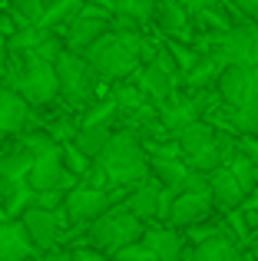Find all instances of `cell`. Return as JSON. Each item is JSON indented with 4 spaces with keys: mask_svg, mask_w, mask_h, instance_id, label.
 <instances>
[{
    "mask_svg": "<svg viewBox=\"0 0 258 261\" xmlns=\"http://www.w3.org/2000/svg\"><path fill=\"white\" fill-rule=\"evenodd\" d=\"M175 142H179V152H182V159H186V166L195 169V172H202V175H212L215 169L228 166V159L239 152L235 136L215 129L212 122H205V119L189 126L186 133H179Z\"/></svg>",
    "mask_w": 258,
    "mask_h": 261,
    "instance_id": "2",
    "label": "cell"
},
{
    "mask_svg": "<svg viewBox=\"0 0 258 261\" xmlns=\"http://www.w3.org/2000/svg\"><path fill=\"white\" fill-rule=\"evenodd\" d=\"M20 222H23L27 235H30V242L37 245V248H53L60 238V222H57V212H46V208H27L23 215H20Z\"/></svg>",
    "mask_w": 258,
    "mask_h": 261,
    "instance_id": "15",
    "label": "cell"
},
{
    "mask_svg": "<svg viewBox=\"0 0 258 261\" xmlns=\"http://www.w3.org/2000/svg\"><path fill=\"white\" fill-rule=\"evenodd\" d=\"M156 20L159 27L175 40V43H189L192 40V20H189V0H156Z\"/></svg>",
    "mask_w": 258,
    "mask_h": 261,
    "instance_id": "14",
    "label": "cell"
},
{
    "mask_svg": "<svg viewBox=\"0 0 258 261\" xmlns=\"http://www.w3.org/2000/svg\"><path fill=\"white\" fill-rule=\"evenodd\" d=\"M113 261H156V258L142 242H136V245H129V248H123L119 255H113Z\"/></svg>",
    "mask_w": 258,
    "mask_h": 261,
    "instance_id": "39",
    "label": "cell"
},
{
    "mask_svg": "<svg viewBox=\"0 0 258 261\" xmlns=\"http://www.w3.org/2000/svg\"><path fill=\"white\" fill-rule=\"evenodd\" d=\"M239 152H245L252 159V166L258 169V139H239Z\"/></svg>",
    "mask_w": 258,
    "mask_h": 261,
    "instance_id": "44",
    "label": "cell"
},
{
    "mask_svg": "<svg viewBox=\"0 0 258 261\" xmlns=\"http://www.w3.org/2000/svg\"><path fill=\"white\" fill-rule=\"evenodd\" d=\"M106 33H110V17H106L103 10H93V7L86 4L83 13H80V17L66 27V33H63L66 53L86 57V53H90V46H96Z\"/></svg>",
    "mask_w": 258,
    "mask_h": 261,
    "instance_id": "8",
    "label": "cell"
},
{
    "mask_svg": "<svg viewBox=\"0 0 258 261\" xmlns=\"http://www.w3.org/2000/svg\"><path fill=\"white\" fill-rule=\"evenodd\" d=\"M192 261H242V251H239V245H235L232 238L219 231V235H212V238H205V242L195 245Z\"/></svg>",
    "mask_w": 258,
    "mask_h": 261,
    "instance_id": "25",
    "label": "cell"
},
{
    "mask_svg": "<svg viewBox=\"0 0 258 261\" xmlns=\"http://www.w3.org/2000/svg\"><path fill=\"white\" fill-rule=\"evenodd\" d=\"M33 169V155L23 152V149H13V152H4L0 155V182H27V175H30Z\"/></svg>",
    "mask_w": 258,
    "mask_h": 261,
    "instance_id": "26",
    "label": "cell"
},
{
    "mask_svg": "<svg viewBox=\"0 0 258 261\" xmlns=\"http://www.w3.org/2000/svg\"><path fill=\"white\" fill-rule=\"evenodd\" d=\"M43 261H70V251H50Z\"/></svg>",
    "mask_w": 258,
    "mask_h": 261,
    "instance_id": "47",
    "label": "cell"
},
{
    "mask_svg": "<svg viewBox=\"0 0 258 261\" xmlns=\"http://www.w3.org/2000/svg\"><path fill=\"white\" fill-rule=\"evenodd\" d=\"M133 83L139 86L142 96H146V99H152L156 106H162L169 96L179 93V86H175L162 70H156V66H139V70H136V76H133Z\"/></svg>",
    "mask_w": 258,
    "mask_h": 261,
    "instance_id": "21",
    "label": "cell"
},
{
    "mask_svg": "<svg viewBox=\"0 0 258 261\" xmlns=\"http://www.w3.org/2000/svg\"><path fill=\"white\" fill-rule=\"evenodd\" d=\"M142 235H146V225H142L123 202L113 205L106 215H99L96 222L90 225V242H93V248L103 251L106 258H113V255H119L123 248H129V245L142 242Z\"/></svg>",
    "mask_w": 258,
    "mask_h": 261,
    "instance_id": "4",
    "label": "cell"
},
{
    "mask_svg": "<svg viewBox=\"0 0 258 261\" xmlns=\"http://www.w3.org/2000/svg\"><path fill=\"white\" fill-rule=\"evenodd\" d=\"M7 13L17 20L20 30H23V27H40V20H43V13H46V4L43 0H10V10Z\"/></svg>",
    "mask_w": 258,
    "mask_h": 261,
    "instance_id": "30",
    "label": "cell"
},
{
    "mask_svg": "<svg viewBox=\"0 0 258 261\" xmlns=\"http://www.w3.org/2000/svg\"><path fill=\"white\" fill-rule=\"evenodd\" d=\"M142 245L152 251L156 261H182L186 258V242H182L179 231H172V228H146Z\"/></svg>",
    "mask_w": 258,
    "mask_h": 261,
    "instance_id": "20",
    "label": "cell"
},
{
    "mask_svg": "<svg viewBox=\"0 0 258 261\" xmlns=\"http://www.w3.org/2000/svg\"><path fill=\"white\" fill-rule=\"evenodd\" d=\"M228 172L235 175V182L245 189V195H252L255 185H258V169L252 166V159H248L245 152H235L232 159H228Z\"/></svg>",
    "mask_w": 258,
    "mask_h": 261,
    "instance_id": "31",
    "label": "cell"
},
{
    "mask_svg": "<svg viewBox=\"0 0 258 261\" xmlns=\"http://www.w3.org/2000/svg\"><path fill=\"white\" fill-rule=\"evenodd\" d=\"M17 60H20V70L13 73L4 86L17 89V93L23 96L27 106H46V102L57 99V96H60L57 66L37 60L33 53H23V57H17Z\"/></svg>",
    "mask_w": 258,
    "mask_h": 261,
    "instance_id": "5",
    "label": "cell"
},
{
    "mask_svg": "<svg viewBox=\"0 0 258 261\" xmlns=\"http://www.w3.org/2000/svg\"><path fill=\"white\" fill-rule=\"evenodd\" d=\"M225 66H228V60H225V53H222V50L202 53V60L195 63V70L186 76V86L192 89V93H209L212 86H219V80H222V73H225Z\"/></svg>",
    "mask_w": 258,
    "mask_h": 261,
    "instance_id": "18",
    "label": "cell"
},
{
    "mask_svg": "<svg viewBox=\"0 0 258 261\" xmlns=\"http://www.w3.org/2000/svg\"><path fill=\"white\" fill-rule=\"evenodd\" d=\"M209 195H212L215 208H225V212H235L245 205V189H242L239 182H235V175L228 172V166L215 169L212 175H209Z\"/></svg>",
    "mask_w": 258,
    "mask_h": 261,
    "instance_id": "16",
    "label": "cell"
},
{
    "mask_svg": "<svg viewBox=\"0 0 258 261\" xmlns=\"http://www.w3.org/2000/svg\"><path fill=\"white\" fill-rule=\"evenodd\" d=\"M228 7H235V10L245 13V17H255L258 13V0H228Z\"/></svg>",
    "mask_w": 258,
    "mask_h": 261,
    "instance_id": "45",
    "label": "cell"
},
{
    "mask_svg": "<svg viewBox=\"0 0 258 261\" xmlns=\"http://www.w3.org/2000/svg\"><path fill=\"white\" fill-rule=\"evenodd\" d=\"M66 192H46V195H37V208H46V212H57L63 205Z\"/></svg>",
    "mask_w": 258,
    "mask_h": 261,
    "instance_id": "42",
    "label": "cell"
},
{
    "mask_svg": "<svg viewBox=\"0 0 258 261\" xmlns=\"http://www.w3.org/2000/svg\"><path fill=\"white\" fill-rule=\"evenodd\" d=\"M215 215V202L209 192H202V195H179L172 205V212H169V225H172V231H189L195 228V225L209 222V218Z\"/></svg>",
    "mask_w": 258,
    "mask_h": 261,
    "instance_id": "13",
    "label": "cell"
},
{
    "mask_svg": "<svg viewBox=\"0 0 258 261\" xmlns=\"http://www.w3.org/2000/svg\"><path fill=\"white\" fill-rule=\"evenodd\" d=\"M252 70H255V80H258V63H255V66H252Z\"/></svg>",
    "mask_w": 258,
    "mask_h": 261,
    "instance_id": "48",
    "label": "cell"
},
{
    "mask_svg": "<svg viewBox=\"0 0 258 261\" xmlns=\"http://www.w3.org/2000/svg\"><path fill=\"white\" fill-rule=\"evenodd\" d=\"M0 139H4V136H0Z\"/></svg>",
    "mask_w": 258,
    "mask_h": 261,
    "instance_id": "54",
    "label": "cell"
},
{
    "mask_svg": "<svg viewBox=\"0 0 258 261\" xmlns=\"http://www.w3.org/2000/svg\"><path fill=\"white\" fill-rule=\"evenodd\" d=\"M7 63H10V53H7V43L0 40V76L7 73Z\"/></svg>",
    "mask_w": 258,
    "mask_h": 261,
    "instance_id": "46",
    "label": "cell"
},
{
    "mask_svg": "<svg viewBox=\"0 0 258 261\" xmlns=\"http://www.w3.org/2000/svg\"><path fill=\"white\" fill-rule=\"evenodd\" d=\"M113 102H116L119 113H142L146 109V96H142V89L133 83V80H123V83H113Z\"/></svg>",
    "mask_w": 258,
    "mask_h": 261,
    "instance_id": "28",
    "label": "cell"
},
{
    "mask_svg": "<svg viewBox=\"0 0 258 261\" xmlns=\"http://www.w3.org/2000/svg\"><path fill=\"white\" fill-rule=\"evenodd\" d=\"M252 23H258V13H255V17H252Z\"/></svg>",
    "mask_w": 258,
    "mask_h": 261,
    "instance_id": "50",
    "label": "cell"
},
{
    "mask_svg": "<svg viewBox=\"0 0 258 261\" xmlns=\"http://www.w3.org/2000/svg\"><path fill=\"white\" fill-rule=\"evenodd\" d=\"M83 7H86L83 0H57V4H50L46 13H43V20H40V30L43 33H60V37H63L66 27L83 13Z\"/></svg>",
    "mask_w": 258,
    "mask_h": 261,
    "instance_id": "24",
    "label": "cell"
},
{
    "mask_svg": "<svg viewBox=\"0 0 258 261\" xmlns=\"http://www.w3.org/2000/svg\"><path fill=\"white\" fill-rule=\"evenodd\" d=\"M60 152H63V169L70 175H76V178H83L86 175V169L93 166V159H86L83 152H80L73 142H66V146H60Z\"/></svg>",
    "mask_w": 258,
    "mask_h": 261,
    "instance_id": "36",
    "label": "cell"
},
{
    "mask_svg": "<svg viewBox=\"0 0 258 261\" xmlns=\"http://www.w3.org/2000/svg\"><path fill=\"white\" fill-rule=\"evenodd\" d=\"M96 162L103 166L110 185H142L149 178V155L133 133H113Z\"/></svg>",
    "mask_w": 258,
    "mask_h": 261,
    "instance_id": "3",
    "label": "cell"
},
{
    "mask_svg": "<svg viewBox=\"0 0 258 261\" xmlns=\"http://www.w3.org/2000/svg\"><path fill=\"white\" fill-rule=\"evenodd\" d=\"M219 50L235 66H255L258 63V23H239L219 40Z\"/></svg>",
    "mask_w": 258,
    "mask_h": 261,
    "instance_id": "11",
    "label": "cell"
},
{
    "mask_svg": "<svg viewBox=\"0 0 258 261\" xmlns=\"http://www.w3.org/2000/svg\"><path fill=\"white\" fill-rule=\"evenodd\" d=\"M159 189H162V185L156 182V178H146L142 185H136V192L123 202L142 225H146L149 218H159Z\"/></svg>",
    "mask_w": 258,
    "mask_h": 261,
    "instance_id": "22",
    "label": "cell"
},
{
    "mask_svg": "<svg viewBox=\"0 0 258 261\" xmlns=\"http://www.w3.org/2000/svg\"><path fill=\"white\" fill-rule=\"evenodd\" d=\"M83 4H90V0H83Z\"/></svg>",
    "mask_w": 258,
    "mask_h": 261,
    "instance_id": "53",
    "label": "cell"
},
{
    "mask_svg": "<svg viewBox=\"0 0 258 261\" xmlns=\"http://www.w3.org/2000/svg\"><path fill=\"white\" fill-rule=\"evenodd\" d=\"M175 198H179V189H159V218L169 222V212H172Z\"/></svg>",
    "mask_w": 258,
    "mask_h": 261,
    "instance_id": "40",
    "label": "cell"
},
{
    "mask_svg": "<svg viewBox=\"0 0 258 261\" xmlns=\"http://www.w3.org/2000/svg\"><path fill=\"white\" fill-rule=\"evenodd\" d=\"M116 17L136 27H146L156 20V0H116Z\"/></svg>",
    "mask_w": 258,
    "mask_h": 261,
    "instance_id": "29",
    "label": "cell"
},
{
    "mask_svg": "<svg viewBox=\"0 0 258 261\" xmlns=\"http://www.w3.org/2000/svg\"><path fill=\"white\" fill-rule=\"evenodd\" d=\"M116 113H119V109H116V102H113V99L96 102L90 113L80 116V133H83V129H96V126H113V116H116Z\"/></svg>",
    "mask_w": 258,
    "mask_h": 261,
    "instance_id": "33",
    "label": "cell"
},
{
    "mask_svg": "<svg viewBox=\"0 0 258 261\" xmlns=\"http://www.w3.org/2000/svg\"><path fill=\"white\" fill-rule=\"evenodd\" d=\"M37 245L30 242L23 222H0V261H27Z\"/></svg>",
    "mask_w": 258,
    "mask_h": 261,
    "instance_id": "19",
    "label": "cell"
},
{
    "mask_svg": "<svg viewBox=\"0 0 258 261\" xmlns=\"http://www.w3.org/2000/svg\"><path fill=\"white\" fill-rule=\"evenodd\" d=\"M27 122H30V106L23 102V96L0 83V136L23 133Z\"/></svg>",
    "mask_w": 258,
    "mask_h": 261,
    "instance_id": "17",
    "label": "cell"
},
{
    "mask_svg": "<svg viewBox=\"0 0 258 261\" xmlns=\"http://www.w3.org/2000/svg\"><path fill=\"white\" fill-rule=\"evenodd\" d=\"M0 4H10V0H0Z\"/></svg>",
    "mask_w": 258,
    "mask_h": 261,
    "instance_id": "52",
    "label": "cell"
},
{
    "mask_svg": "<svg viewBox=\"0 0 258 261\" xmlns=\"http://www.w3.org/2000/svg\"><path fill=\"white\" fill-rule=\"evenodd\" d=\"M219 99L232 109H242V106H252L258 102V80H255V70L252 66H235L228 63L225 73L219 80Z\"/></svg>",
    "mask_w": 258,
    "mask_h": 261,
    "instance_id": "9",
    "label": "cell"
},
{
    "mask_svg": "<svg viewBox=\"0 0 258 261\" xmlns=\"http://www.w3.org/2000/svg\"><path fill=\"white\" fill-rule=\"evenodd\" d=\"M46 136H50L57 146H66V142H76L80 136V119L76 116H63V119H50L46 126Z\"/></svg>",
    "mask_w": 258,
    "mask_h": 261,
    "instance_id": "34",
    "label": "cell"
},
{
    "mask_svg": "<svg viewBox=\"0 0 258 261\" xmlns=\"http://www.w3.org/2000/svg\"><path fill=\"white\" fill-rule=\"evenodd\" d=\"M80 185H83V189L103 192V185H110V178H106V172H103V166H99V162H93V166L86 169V175L80 178Z\"/></svg>",
    "mask_w": 258,
    "mask_h": 261,
    "instance_id": "38",
    "label": "cell"
},
{
    "mask_svg": "<svg viewBox=\"0 0 258 261\" xmlns=\"http://www.w3.org/2000/svg\"><path fill=\"white\" fill-rule=\"evenodd\" d=\"M17 30H20L17 20H13L7 10H0V40H4V43H10V40L17 37Z\"/></svg>",
    "mask_w": 258,
    "mask_h": 261,
    "instance_id": "41",
    "label": "cell"
},
{
    "mask_svg": "<svg viewBox=\"0 0 258 261\" xmlns=\"http://www.w3.org/2000/svg\"><path fill=\"white\" fill-rule=\"evenodd\" d=\"M116 20L126 27V30L110 27V33H106L96 46H90V53L83 57L86 63H90V70L96 73V80H106V83L133 80L136 70L142 66V46H146L139 27L123 20V17H116Z\"/></svg>",
    "mask_w": 258,
    "mask_h": 261,
    "instance_id": "1",
    "label": "cell"
},
{
    "mask_svg": "<svg viewBox=\"0 0 258 261\" xmlns=\"http://www.w3.org/2000/svg\"><path fill=\"white\" fill-rule=\"evenodd\" d=\"M232 129L242 136V139H258V102L232 109Z\"/></svg>",
    "mask_w": 258,
    "mask_h": 261,
    "instance_id": "32",
    "label": "cell"
},
{
    "mask_svg": "<svg viewBox=\"0 0 258 261\" xmlns=\"http://www.w3.org/2000/svg\"><path fill=\"white\" fill-rule=\"evenodd\" d=\"M110 139H113V126H96V129H83V133L76 136V142H73V146H76L86 159L96 162L99 155H103V149L110 146Z\"/></svg>",
    "mask_w": 258,
    "mask_h": 261,
    "instance_id": "27",
    "label": "cell"
},
{
    "mask_svg": "<svg viewBox=\"0 0 258 261\" xmlns=\"http://www.w3.org/2000/svg\"><path fill=\"white\" fill-rule=\"evenodd\" d=\"M113 205L116 202H113L110 189L96 192V189H83V185L70 189L63 198V212L70 215V222H86V225H93L99 215H106Z\"/></svg>",
    "mask_w": 258,
    "mask_h": 261,
    "instance_id": "10",
    "label": "cell"
},
{
    "mask_svg": "<svg viewBox=\"0 0 258 261\" xmlns=\"http://www.w3.org/2000/svg\"><path fill=\"white\" fill-rule=\"evenodd\" d=\"M149 175H152L162 189H179L182 178L189 175V166H186V159H179V155L152 152V155H149Z\"/></svg>",
    "mask_w": 258,
    "mask_h": 261,
    "instance_id": "23",
    "label": "cell"
},
{
    "mask_svg": "<svg viewBox=\"0 0 258 261\" xmlns=\"http://www.w3.org/2000/svg\"><path fill=\"white\" fill-rule=\"evenodd\" d=\"M70 261H113V258H106L96 248H76V251H70Z\"/></svg>",
    "mask_w": 258,
    "mask_h": 261,
    "instance_id": "43",
    "label": "cell"
},
{
    "mask_svg": "<svg viewBox=\"0 0 258 261\" xmlns=\"http://www.w3.org/2000/svg\"><path fill=\"white\" fill-rule=\"evenodd\" d=\"M166 50L172 53V60H175V66H179V73H182V76H189V73L195 70V63L202 60V53L195 50V46H189V43H175V40H169V43H166Z\"/></svg>",
    "mask_w": 258,
    "mask_h": 261,
    "instance_id": "35",
    "label": "cell"
},
{
    "mask_svg": "<svg viewBox=\"0 0 258 261\" xmlns=\"http://www.w3.org/2000/svg\"><path fill=\"white\" fill-rule=\"evenodd\" d=\"M159 122L172 139L179 133H186L189 126L202 122V109H199V102H195V96H186V93L169 96V99L159 106Z\"/></svg>",
    "mask_w": 258,
    "mask_h": 261,
    "instance_id": "12",
    "label": "cell"
},
{
    "mask_svg": "<svg viewBox=\"0 0 258 261\" xmlns=\"http://www.w3.org/2000/svg\"><path fill=\"white\" fill-rule=\"evenodd\" d=\"M27 185H30L37 195H46V192L76 189L80 178L63 169V152H60V146H53V149H46V152L33 155V169H30V175H27Z\"/></svg>",
    "mask_w": 258,
    "mask_h": 261,
    "instance_id": "6",
    "label": "cell"
},
{
    "mask_svg": "<svg viewBox=\"0 0 258 261\" xmlns=\"http://www.w3.org/2000/svg\"><path fill=\"white\" fill-rule=\"evenodd\" d=\"M63 53H66L63 37H60V33H46V40L37 46V50H33V57L43 60V63H53V66H57V60L63 57Z\"/></svg>",
    "mask_w": 258,
    "mask_h": 261,
    "instance_id": "37",
    "label": "cell"
},
{
    "mask_svg": "<svg viewBox=\"0 0 258 261\" xmlns=\"http://www.w3.org/2000/svg\"><path fill=\"white\" fill-rule=\"evenodd\" d=\"M182 261H192V255H186V258H182Z\"/></svg>",
    "mask_w": 258,
    "mask_h": 261,
    "instance_id": "51",
    "label": "cell"
},
{
    "mask_svg": "<svg viewBox=\"0 0 258 261\" xmlns=\"http://www.w3.org/2000/svg\"><path fill=\"white\" fill-rule=\"evenodd\" d=\"M57 80H60V93L70 102H86L96 93V73L76 53H63L57 60Z\"/></svg>",
    "mask_w": 258,
    "mask_h": 261,
    "instance_id": "7",
    "label": "cell"
},
{
    "mask_svg": "<svg viewBox=\"0 0 258 261\" xmlns=\"http://www.w3.org/2000/svg\"><path fill=\"white\" fill-rule=\"evenodd\" d=\"M43 4H46V7H50V4H57V0H43Z\"/></svg>",
    "mask_w": 258,
    "mask_h": 261,
    "instance_id": "49",
    "label": "cell"
}]
</instances>
